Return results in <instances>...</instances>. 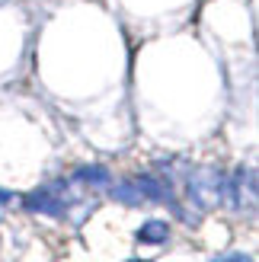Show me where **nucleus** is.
<instances>
[{
    "instance_id": "f257e3e1",
    "label": "nucleus",
    "mask_w": 259,
    "mask_h": 262,
    "mask_svg": "<svg viewBox=\"0 0 259 262\" xmlns=\"http://www.w3.org/2000/svg\"><path fill=\"white\" fill-rule=\"evenodd\" d=\"M186 192H189V202L202 208V211H211L224 202V176L218 166H199L189 173L186 182Z\"/></svg>"
},
{
    "instance_id": "f03ea898",
    "label": "nucleus",
    "mask_w": 259,
    "mask_h": 262,
    "mask_svg": "<svg viewBox=\"0 0 259 262\" xmlns=\"http://www.w3.org/2000/svg\"><path fill=\"white\" fill-rule=\"evenodd\" d=\"M224 199L230 202V208L234 211H253V205H256V173L247 166V169H237L230 179H224Z\"/></svg>"
},
{
    "instance_id": "7ed1b4c3",
    "label": "nucleus",
    "mask_w": 259,
    "mask_h": 262,
    "mask_svg": "<svg viewBox=\"0 0 259 262\" xmlns=\"http://www.w3.org/2000/svg\"><path fill=\"white\" fill-rule=\"evenodd\" d=\"M64 179L61 182H51V186H42V189H35L26 195V208L29 211H38V214H48V217H61L64 211H68V199H64Z\"/></svg>"
},
{
    "instance_id": "20e7f679",
    "label": "nucleus",
    "mask_w": 259,
    "mask_h": 262,
    "mask_svg": "<svg viewBox=\"0 0 259 262\" xmlns=\"http://www.w3.org/2000/svg\"><path fill=\"white\" fill-rule=\"evenodd\" d=\"M74 182H83V186H93V189H106L112 182V176H109L106 166H83L74 173Z\"/></svg>"
},
{
    "instance_id": "39448f33",
    "label": "nucleus",
    "mask_w": 259,
    "mask_h": 262,
    "mask_svg": "<svg viewBox=\"0 0 259 262\" xmlns=\"http://www.w3.org/2000/svg\"><path fill=\"white\" fill-rule=\"evenodd\" d=\"M166 237H170V224H166V221H147L144 227L138 230V240L141 243H166Z\"/></svg>"
},
{
    "instance_id": "423d86ee",
    "label": "nucleus",
    "mask_w": 259,
    "mask_h": 262,
    "mask_svg": "<svg viewBox=\"0 0 259 262\" xmlns=\"http://www.w3.org/2000/svg\"><path fill=\"white\" fill-rule=\"evenodd\" d=\"M211 262H253L250 256H243V253H227V256H218Z\"/></svg>"
},
{
    "instance_id": "0eeeda50",
    "label": "nucleus",
    "mask_w": 259,
    "mask_h": 262,
    "mask_svg": "<svg viewBox=\"0 0 259 262\" xmlns=\"http://www.w3.org/2000/svg\"><path fill=\"white\" fill-rule=\"evenodd\" d=\"M13 202V195L7 192V189H0V208H4V205H10Z\"/></svg>"
}]
</instances>
